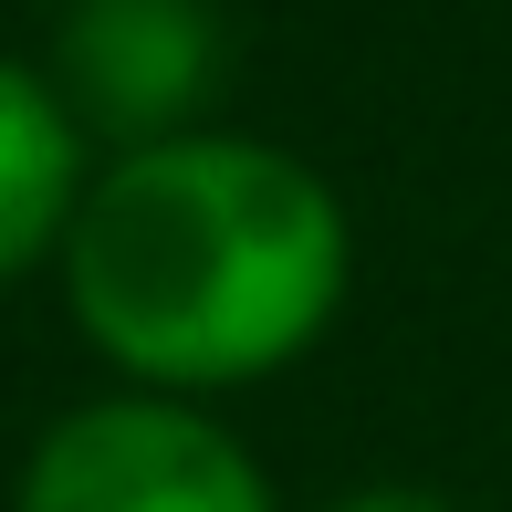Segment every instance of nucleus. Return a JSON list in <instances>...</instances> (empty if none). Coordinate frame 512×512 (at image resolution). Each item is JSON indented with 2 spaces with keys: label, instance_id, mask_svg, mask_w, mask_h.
<instances>
[{
  "label": "nucleus",
  "instance_id": "obj_3",
  "mask_svg": "<svg viewBox=\"0 0 512 512\" xmlns=\"http://www.w3.org/2000/svg\"><path fill=\"white\" fill-rule=\"evenodd\" d=\"M63 105L74 126H105L115 147L189 136V105L209 95V11L199 0H84L63 21Z\"/></svg>",
  "mask_w": 512,
  "mask_h": 512
},
{
  "label": "nucleus",
  "instance_id": "obj_4",
  "mask_svg": "<svg viewBox=\"0 0 512 512\" xmlns=\"http://www.w3.org/2000/svg\"><path fill=\"white\" fill-rule=\"evenodd\" d=\"M74 199H84V126H74V105L0 53V283L32 272L42 251H63Z\"/></svg>",
  "mask_w": 512,
  "mask_h": 512
},
{
  "label": "nucleus",
  "instance_id": "obj_2",
  "mask_svg": "<svg viewBox=\"0 0 512 512\" xmlns=\"http://www.w3.org/2000/svg\"><path fill=\"white\" fill-rule=\"evenodd\" d=\"M21 512H272V481L189 398H95L42 429Z\"/></svg>",
  "mask_w": 512,
  "mask_h": 512
},
{
  "label": "nucleus",
  "instance_id": "obj_5",
  "mask_svg": "<svg viewBox=\"0 0 512 512\" xmlns=\"http://www.w3.org/2000/svg\"><path fill=\"white\" fill-rule=\"evenodd\" d=\"M335 512H460L450 492H418V481H377V492H356V502H335Z\"/></svg>",
  "mask_w": 512,
  "mask_h": 512
},
{
  "label": "nucleus",
  "instance_id": "obj_1",
  "mask_svg": "<svg viewBox=\"0 0 512 512\" xmlns=\"http://www.w3.org/2000/svg\"><path fill=\"white\" fill-rule=\"evenodd\" d=\"M356 241L345 199L262 136L115 147L63 230V304L147 398H209L293 366L335 324Z\"/></svg>",
  "mask_w": 512,
  "mask_h": 512
}]
</instances>
